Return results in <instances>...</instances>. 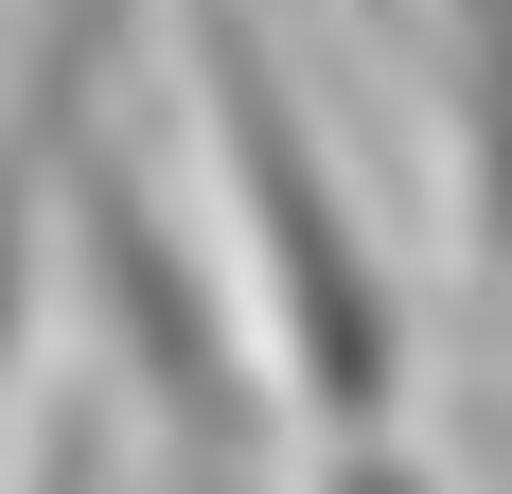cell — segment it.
Listing matches in <instances>:
<instances>
[{"label": "cell", "mask_w": 512, "mask_h": 494, "mask_svg": "<svg viewBox=\"0 0 512 494\" xmlns=\"http://www.w3.org/2000/svg\"><path fill=\"white\" fill-rule=\"evenodd\" d=\"M301 494H460V477L389 424V442H318V459H301Z\"/></svg>", "instance_id": "obj_4"}, {"label": "cell", "mask_w": 512, "mask_h": 494, "mask_svg": "<svg viewBox=\"0 0 512 494\" xmlns=\"http://www.w3.org/2000/svg\"><path fill=\"white\" fill-rule=\"evenodd\" d=\"M53 318L89 336L106 424L159 459L177 494H283V389L248 353V300H230V247L177 195V159L142 142V106L71 159V212H53Z\"/></svg>", "instance_id": "obj_2"}, {"label": "cell", "mask_w": 512, "mask_h": 494, "mask_svg": "<svg viewBox=\"0 0 512 494\" xmlns=\"http://www.w3.org/2000/svg\"><path fill=\"white\" fill-rule=\"evenodd\" d=\"M177 124H195V212L230 247L248 353L283 389V442H389L424 406V283L371 230L354 159L318 142L301 71L265 36V0H177Z\"/></svg>", "instance_id": "obj_1"}, {"label": "cell", "mask_w": 512, "mask_h": 494, "mask_svg": "<svg viewBox=\"0 0 512 494\" xmlns=\"http://www.w3.org/2000/svg\"><path fill=\"white\" fill-rule=\"evenodd\" d=\"M177 0H18L0 18V406L53 336V212H71V159L142 106Z\"/></svg>", "instance_id": "obj_3"}]
</instances>
